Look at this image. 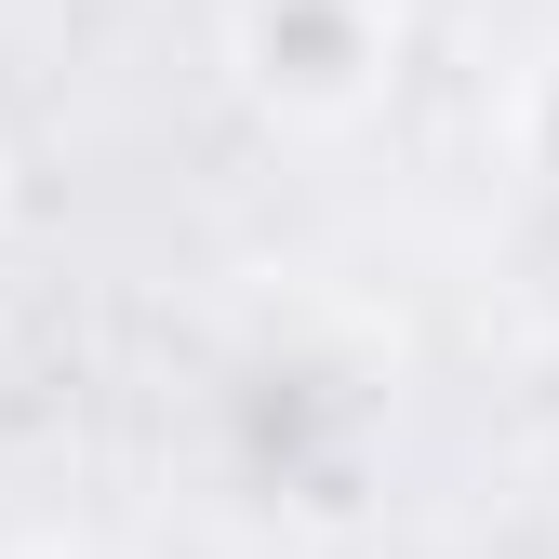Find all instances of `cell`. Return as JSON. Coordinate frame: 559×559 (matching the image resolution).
Masks as SVG:
<instances>
[{
  "mask_svg": "<svg viewBox=\"0 0 559 559\" xmlns=\"http://www.w3.org/2000/svg\"><path fill=\"white\" fill-rule=\"evenodd\" d=\"M400 40H413V0H227L240 94L294 133H346L360 107H386Z\"/></svg>",
  "mask_w": 559,
  "mask_h": 559,
  "instance_id": "2",
  "label": "cell"
},
{
  "mask_svg": "<svg viewBox=\"0 0 559 559\" xmlns=\"http://www.w3.org/2000/svg\"><path fill=\"white\" fill-rule=\"evenodd\" d=\"M214 386H227V400H214L227 427H253V440L227 453L240 507H346L360 453L386 440V386H373L360 360H320L307 333H266L253 360H227Z\"/></svg>",
  "mask_w": 559,
  "mask_h": 559,
  "instance_id": "1",
  "label": "cell"
}]
</instances>
